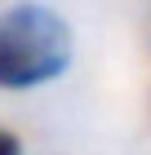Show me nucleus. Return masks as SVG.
Listing matches in <instances>:
<instances>
[{"instance_id": "1", "label": "nucleus", "mask_w": 151, "mask_h": 155, "mask_svg": "<svg viewBox=\"0 0 151 155\" xmlns=\"http://www.w3.org/2000/svg\"><path fill=\"white\" fill-rule=\"evenodd\" d=\"M76 36L67 18L49 5H13L0 13V93H27L45 89L67 75Z\"/></svg>"}, {"instance_id": "2", "label": "nucleus", "mask_w": 151, "mask_h": 155, "mask_svg": "<svg viewBox=\"0 0 151 155\" xmlns=\"http://www.w3.org/2000/svg\"><path fill=\"white\" fill-rule=\"evenodd\" d=\"M0 155H22V142H18L9 129H0Z\"/></svg>"}]
</instances>
